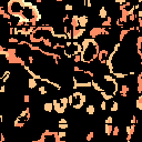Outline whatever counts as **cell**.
<instances>
[{"instance_id":"26","label":"cell","mask_w":142,"mask_h":142,"mask_svg":"<svg viewBox=\"0 0 142 142\" xmlns=\"http://www.w3.org/2000/svg\"><path fill=\"white\" fill-rule=\"evenodd\" d=\"M105 124H112L113 123V118H112V116H108L107 118H105Z\"/></svg>"},{"instance_id":"1","label":"cell","mask_w":142,"mask_h":142,"mask_svg":"<svg viewBox=\"0 0 142 142\" xmlns=\"http://www.w3.org/2000/svg\"><path fill=\"white\" fill-rule=\"evenodd\" d=\"M81 47L82 51L80 55H81V62L84 63H92L94 60L98 58V53L100 51V46L97 42L96 39L91 38H86L82 40Z\"/></svg>"},{"instance_id":"3","label":"cell","mask_w":142,"mask_h":142,"mask_svg":"<svg viewBox=\"0 0 142 142\" xmlns=\"http://www.w3.org/2000/svg\"><path fill=\"white\" fill-rule=\"evenodd\" d=\"M52 105H53V110L55 111V113H58V115H63V113L66 112V109L59 102V99H53Z\"/></svg>"},{"instance_id":"38","label":"cell","mask_w":142,"mask_h":142,"mask_svg":"<svg viewBox=\"0 0 142 142\" xmlns=\"http://www.w3.org/2000/svg\"><path fill=\"white\" fill-rule=\"evenodd\" d=\"M0 96H1V93H0Z\"/></svg>"},{"instance_id":"34","label":"cell","mask_w":142,"mask_h":142,"mask_svg":"<svg viewBox=\"0 0 142 142\" xmlns=\"http://www.w3.org/2000/svg\"><path fill=\"white\" fill-rule=\"evenodd\" d=\"M58 123H68V121H67V119H65V118H61V119H59Z\"/></svg>"},{"instance_id":"17","label":"cell","mask_w":142,"mask_h":142,"mask_svg":"<svg viewBox=\"0 0 142 142\" xmlns=\"http://www.w3.org/2000/svg\"><path fill=\"white\" fill-rule=\"evenodd\" d=\"M38 92L41 94V96H47L48 94V90H47V87L46 86H40L38 88Z\"/></svg>"},{"instance_id":"23","label":"cell","mask_w":142,"mask_h":142,"mask_svg":"<svg viewBox=\"0 0 142 142\" xmlns=\"http://www.w3.org/2000/svg\"><path fill=\"white\" fill-rule=\"evenodd\" d=\"M72 59H73V62L74 63H80L81 62V55L80 54H76L72 57Z\"/></svg>"},{"instance_id":"21","label":"cell","mask_w":142,"mask_h":142,"mask_svg":"<svg viewBox=\"0 0 142 142\" xmlns=\"http://www.w3.org/2000/svg\"><path fill=\"white\" fill-rule=\"evenodd\" d=\"M111 134L113 135V137H119V134H120V128H119L118 126H116V127H113V129H112V133Z\"/></svg>"},{"instance_id":"33","label":"cell","mask_w":142,"mask_h":142,"mask_svg":"<svg viewBox=\"0 0 142 142\" xmlns=\"http://www.w3.org/2000/svg\"><path fill=\"white\" fill-rule=\"evenodd\" d=\"M0 141L1 142H6V137L4 132H0Z\"/></svg>"},{"instance_id":"22","label":"cell","mask_w":142,"mask_h":142,"mask_svg":"<svg viewBox=\"0 0 142 142\" xmlns=\"http://www.w3.org/2000/svg\"><path fill=\"white\" fill-rule=\"evenodd\" d=\"M93 138H94V132L93 131H90L87 135H86V141H87V142H91Z\"/></svg>"},{"instance_id":"8","label":"cell","mask_w":142,"mask_h":142,"mask_svg":"<svg viewBox=\"0 0 142 142\" xmlns=\"http://www.w3.org/2000/svg\"><path fill=\"white\" fill-rule=\"evenodd\" d=\"M38 87V82L36 79H33V78H28V89H30V90H33V89H36Z\"/></svg>"},{"instance_id":"27","label":"cell","mask_w":142,"mask_h":142,"mask_svg":"<svg viewBox=\"0 0 142 142\" xmlns=\"http://www.w3.org/2000/svg\"><path fill=\"white\" fill-rule=\"evenodd\" d=\"M58 137H59L60 139H66L67 138V132L63 131V130H61V131L58 132Z\"/></svg>"},{"instance_id":"25","label":"cell","mask_w":142,"mask_h":142,"mask_svg":"<svg viewBox=\"0 0 142 142\" xmlns=\"http://www.w3.org/2000/svg\"><path fill=\"white\" fill-rule=\"evenodd\" d=\"M7 41L9 43H19V41H20V40H18V39L15 38V37H9Z\"/></svg>"},{"instance_id":"11","label":"cell","mask_w":142,"mask_h":142,"mask_svg":"<svg viewBox=\"0 0 142 142\" xmlns=\"http://www.w3.org/2000/svg\"><path fill=\"white\" fill-rule=\"evenodd\" d=\"M130 31H129V29H126V28H124V29H121L120 30V35H119V41L118 42H122V41L124 40V38L127 37V35L128 33H129Z\"/></svg>"},{"instance_id":"5","label":"cell","mask_w":142,"mask_h":142,"mask_svg":"<svg viewBox=\"0 0 142 142\" xmlns=\"http://www.w3.org/2000/svg\"><path fill=\"white\" fill-rule=\"evenodd\" d=\"M86 32V29L83 28H77V29H72V39L77 41L79 38H81Z\"/></svg>"},{"instance_id":"13","label":"cell","mask_w":142,"mask_h":142,"mask_svg":"<svg viewBox=\"0 0 142 142\" xmlns=\"http://www.w3.org/2000/svg\"><path fill=\"white\" fill-rule=\"evenodd\" d=\"M86 112H87L89 116H94V113H96V108H94V105L89 104L88 107L86 108Z\"/></svg>"},{"instance_id":"24","label":"cell","mask_w":142,"mask_h":142,"mask_svg":"<svg viewBox=\"0 0 142 142\" xmlns=\"http://www.w3.org/2000/svg\"><path fill=\"white\" fill-rule=\"evenodd\" d=\"M58 128H59L60 130H63V131H65V130H67L69 128V124L68 123H58Z\"/></svg>"},{"instance_id":"9","label":"cell","mask_w":142,"mask_h":142,"mask_svg":"<svg viewBox=\"0 0 142 142\" xmlns=\"http://www.w3.org/2000/svg\"><path fill=\"white\" fill-rule=\"evenodd\" d=\"M101 26H102V28H111L112 27V17L108 16L107 18H105V20L101 22Z\"/></svg>"},{"instance_id":"19","label":"cell","mask_w":142,"mask_h":142,"mask_svg":"<svg viewBox=\"0 0 142 142\" xmlns=\"http://www.w3.org/2000/svg\"><path fill=\"white\" fill-rule=\"evenodd\" d=\"M135 107L138 108V110H142V96H140L137 98V101H135Z\"/></svg>"},{"instance_id":"31","label":"cell","mask_w":142,"mask_h":142,"mask_svg":"<svg viewBox=\"0 0 142 142\" xmlns=\"http://www.w3.org/2000/svg\"><path fill=\"white\" fill-rule=\"evenodd\" d=\"M28 61H29V65H33V63H35V57H33V55H29V57H28Z\"/></svg>"},{"instance_id":"30","label":"cell","mask_w":142,"mask_h":142,"mask_svg":"<svg viewBox=\"0 0 142 142\" xmlns=\"http://www.w3.org/2000/svg\"><path fill=\"white\" fill-rule=\"evenodd\" d=\"M137 123H138V121H137V116L133 115L132 118H131V120H130V124H137Z\"/></svg>"},{"instance_id":"6","label":"cell","mask_w":142,"mask_h":142,"mask_svg":"<svg viewBox=\"0 0 142 142\" xmlns=\"http://www.w3.org/2000/svg\"><path fill=\"white\" fill-rule=\"evenodd\" d=\"M89 36L91 37V39H96L97 37L101 36V27H92L89 30Z\"/></svg>"},{"instance_id":"4","label":"cell","mask_w":142,"mask_h":142,"mask_svg":"<svg viewBox=\"0 0 142 142\" xmlns=\"http://www.w3.org/2000/svg\"><path fill=\"white\" fill-rule=\"evenodd\" d=\"M89 21H90V18H89L87 15L78 16V23H79V27L80 28L86 29V27H87V24L89 23Z\"/></svg>"},{"instance_id":"32","label":"cell","mask_w":142,"mask_h":142,"mask_svg":"<svg viewBox=\"0 0 142 142\" xmlns=\"http://www.w3.org/2000/svg\"><path fill=\"white\" fill-rule=\"evenodd\" d=\"M23 102H24V103H29V102H30V96H29V94H24Z\"/></svg>"},{"instance_id":"2","label":"cell","mask_w":142,"mask_h":142,"mask_svg":"<svg viewBox=\"0 0 142 142\" xmlns=\"http://www.w3.org/2000/svg\"><path fill=\"white\" fill-rule=\"evenodd\" d=\"M109 54H110V52H109V50L108 49H101L99 51L98 58H97V59H98V61L101 63V65H105V61H107Z\"/></svg>"},{"instance_id":"20","label":"cell","mask_w":142,"mask_h":142,"mask_svg":"<svg viewBox=\"0 0 142 142\" xmlns=\"http://www.w3.org/2000/svg\"><path fill=\"white\" fill-rule=\"evenodd\" d=\"M100 94H101L102 96V98L104 99V101H111V100H113V97L112 96H110V94H107L105 92H103V91H101V92H100Z\"/></svg>"},{"instance_id":"12","label":"cell","mask_w":142,"mask_h":142,"mask_svg":"<svg viewBox=\"0 0 142 142\" xmlns=\"http://www.w3.org/2000/svg\"><path fill=\"white\" fill-rule=\"evenodd\" d=\"M43 110L48 113H51L53 111V105H52V102H46L43 104Z\"/></svg>"},{"instance_id":"15","label":"cell","mask_w":142,"mask_h":142,"mask_svg":"<svg viewBox=\"0 0 142 142\" xmlns=\"http://www.w3.org/2000/svg\"><path fill=\"white\" fill-rule=\"evenodd\" d=\"M112 129H113L112 124H105L104 126V133L107 134V137L111 135V133H112Z\"/></svg>"},{"instance_id":"18","label":"cell","mask_w":142,"mask_h":142,"mask_svg":"<svg viewBox=\"0 0 142 142\" xmlns=\"http://www.w3.org/2000/svg\"><path fill=\"white\" fill-rule=\"evenodd\" d=\"M42 44L44 47H48V48H51V47L53 46V43L51 42V39L50 38H44L42 40Z\"/></svg>"},{"instance_id":"36","label":"cell","mask_w":142,"mask_h":142,"mask_svg":"<svg viewBox=\"0 0 142 142\" xmlns=\"http://www.w3.org/2000/svg\"><path fill=\"white\" fill-rule=\"evenodd\" d=\"M96 142H100V141H99V140H97V141H96Z\"/></svg>"},{"instance_id":"10","label":"cell","mask_w":142,"mask_h":142,"mask_svg":"<svg viewBox=\"0 0 142 142\" xmlns=\"http://www.w3.org/2000/svg\"><path fill=\"white\" fill-rule=\"evenodd\" d=\"M98 17L101 19H104L108 17V9H105V7H101L99 9V12H98Z\"/></svg>"},{"instance_id":"7","label":"cell","mask_w":142,"mask_h":142,"mask_svg":"<svg viewBox=\"0 0 142 142\" xmlns=\"http://www.w3.org/2000/svg\"><path fill=\"white\" fill-rule=\"evenodd\" d=\"M121 89H119L118 93L120 94L121 98H128V94H129V91H130V88L128 84H121Z\"/></svg>"},{"instance_id":"14","label":"cell","mask_w":142,"mask_h":142,"mask_svg":"<svg viewBox=\"0 0 142 142\" xmlns=\"http://www.w3.org/2000/svg\"><path fill=\"white\" fill-rule=\"evenodd\" d=\"M111 101H112V105L110 108V111L111 112H117L119 110V102L116 100H111Z\"/></svg>"},{"instance_id":"16","label":"cell","mask_w":142,"mask_h":142,"mask_svg":"<svg viewBox=\"0 0 142 142\" xmlns=\"http://www.w3.org/2000/svg\"><path fill=\"white\" fill-rule=\"evenodd\" d=\"M59 102L62 104V107L65 108V109L68 108L69 103H68V98H67V97H61V98H59Z\"/></svg>"},{"instance_id":"29","label":"cell","mask_w":142,"mask_h":142,"mask_svg":"<svg viewBox=\"0 0 142 142\" xmlns=\"http://www.w3.org/2000/svg\"><path fill=\"white\" fill-rule=\"evenodd\" d=\"M65 10H66V11H72V10H73V6H72V5H69V4L65 5Z\"/></svg>"},{"instance_id":"37","label":"cell","mask_w":142,"mask_h":142,"mask_svg":"<svg viewBox=\"0 0 142 142\" xmlns=\"http://www.w3.org/2000/svg\"><path fill=\"white\" fill-rule=\"evenodd\" d=\"M126 142H132V141H126Z\"/></svg>"},{"instance_id":"28","label":"cell","mask_w":142,"mask_h":142,"mask_svg":"<svg viewBox=\"0 0 142 142\" xmlns=\"http://www.w3.org/2000/svg\"><path fill=\"white\" fill-rule=\"evenodd\" d=\"M107 107H108V105H107V101H104V100H103V101L100 103V109H101V111H105V110H107Z\"/></svg>"},{"instance_id":"35","label":"cell","mask_w":142,"mask_h":142,"mask_svg":"<svg viewBox=\"0 0 142 142\" xmlns=\"http://www.w3.org/2000/svg\"><path fill=\"white\" fill-rule=\"evenodd\" d=\"M132 140V135L131 134H127L126 135V141H131Z\"/></svg>"}]
</instances>
